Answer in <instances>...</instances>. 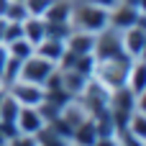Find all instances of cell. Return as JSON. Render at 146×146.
<instances>
[{
    "instance_id": "18",
    "label": "cell",
    "mask_w": 146,
    "mask_h": 146,
    "mask_svg": "<svg viewBox=\"0 0 146 146\" xmlns=\"http://www.w3.org/2000/svg\"><path fill=\"white\" fill-rule=\"evenodd\" d=\"M49 5H51V0H23L26 13L33 15V18H44V13L49 10Z\"/></svg>"
},
{
    "instance_id": "15",
    "label": "cell",
    "mask_w": 146,
    "mask_h": 146,
    "mask_svg": "<svg viewBox=\"0 0 146 146\" xmlns=\"http://www.w3.org/2000/svg\"><path fill=\"white\" fill-rule=\"evenodd\" d=\"M69 13H72V0H51L49 10L44 13L46 23H69Z\"/></svg>"
},
{
    "instance_id": "23",
    "label": "cell",
    "mask_w": 146,
    "mask_h": 146,
    "mask_svg": "<svg viewBox=\"0 0 146 146\" xmlns=\"http://www.w3.org/2000/svg\"><path fill=\"white\" fill-rule=\"evenodd\" d=\"M8 3H10V0H0V18H5V10H8Z\"/></svg>"
},
{
    "instance_id": "19",
    "label": "cell",
    "mask_w": 146,
    "mask_h": 146,
    "mask_svg": "<svg viewBox=\"0 0 146 146\" xmlns=\"http://www.w3.org/2000/svg\"><path fill=\"white\" fill-rule=\"evenodd\" d=\"M8 146H38V139L28 133H15L13 139H8Z\"/></svg>"
},
{
    "instance_id": "5",
    "label": "cell",
    "mask_w": 146,
    "mask_h": 146,
    "mask_svg": "<svg viewBox=\"0 0 146 146\" xmlns=\"http://www.w3.org/2000/svg\"><path fill=\"white\" fill-rule=\"evenodd\" d=\"M121 54H123L121 31H115V28L108 26L100 33H95V49H92L95 59H110V56H121Z\"/></svg>"
},
{
    "instance_id": "22",
    "label": "cell",
    "mask_w": 146,
    "mask_h": 146,
    "mask_svg": "<svg viewBox=\"0 0 146 146\" xmlns=\"http://www.w3.org/2000/svg\"><path fill=\"white\" fill-rule=\"evenodd\" d=\"M121 3H126V5H131V8H139V10H144V3H146V0H121Z\"/></svg>"
},
{
    "instance_id": "6",
    "label": "cell",
    "mask_w": 146,
    "mask_h": 146,
    "mask_svg": "<svg viewBox=\"0 0 146 146\" xmlns=\"http://www.w3.org/2000/svg\"><path fill=\"white\" fill-rule=\"evenodd\" d=\"M121 44H123V54L128 59H144V51H146V28H144V23H136V26L121 31Z\"/></svg>"
},
{
    "instance_id": "16",
    "label": "cell",
    "mask_w": 146,
    "mask_h": 146,
    "mask_svg": "<svg viewBox=\"0 0 146 146\" xmlns=\"http://www.w3.org/2000/svg\"><path fill=\"white\" fill-rule=\"evenodd\" d=\"M5 46H8V54H10L13 59H18V62H23V59H28V56L33 54V44L26 41L23 36L15 38V41H10V44H5Z\"/></svg>"
},
{
    "instance_id": "26",
    "label": "cell",
    "mask_w": 146,
    "mask_h": 146,
    "mask_svg": "<svg viewBox=\"0 0 146 146\" xmlns=\"http://www.w3.org/2000/svg\"><path fill=\"white\" fill-rule=\"evenodd\" d=\"M72 146H74V144H72Z\"/></svg>"
},
{
    "instance_id": "4",
    "label": "cell",
    "mask_w": 146,
    "mask_h": 146,
    "mask_svg": "<svg viewBox=\"0 0 146 146\" xmlns=\"http://www.w3.org/2000/svg\"><path fill=\"white\" fill-rule=\"evenodd\" d=\"M21 108H38L41 103H44V87L41 85H33V82H23V80H15L13 85H8V87H3Z\"/></svg>"
},
{
    "instance_id": "17",
    "label": "cell",
    "mask_w": 146,
    "mask_h": 146,
    "mask_svg": "<svg viewBox=\"0 0 146 146\" xmlns=\"http://www.w3.org/2000/svg\"><path fill=\"white\" fill-rule=\"evenodd\" d=\"M26 18H28V13H26L23 3H21V0H10V3H8V10H5V21H15V23H23Z\"/></svg>"
},
{
    "instance_id": "21",
    "label": "cell",
    "mask_w": 146,
    "mask_h": 146,
    "mask_svg": "<svg viewBox=\"0 0 146 146\" xmlns=\"http://www.w3.org/2000/svg\"><path fill=\"white\" fill-rule=\"evenodd\" d=\"M8 59H10L8 46H5V44H0V74H3V69H5V64H8Z\"/></svg>"
},
{
    "instance_id": "20",
    "label": "cell",
    "mask_w": 146,
    "mask_h": 146,
    "mask_svg": "<svg viewBox=\"0 0 146 146\" xmlns=\"http://www.w3.org/2000/svg\"><path fill=\"white\" fill-rule=\"evenodd\" d=\"M87 3H92V5H98V8H103V10H108V13H110L121 0H87Z\"/></svg>"
},
{
    "instance_id": "24",
    "label": "cell",
    "mask_w": 146,
    "mask_h": 146,
    "mask_svg": "<svg viewBox=\"0 0 146 146\" xmlns=\"http://www.w3.org/2000/svg\"><path fill=\"white\" fill-rule=\"evenodd\" d=\"M0 92H3V82H0Z\"/></svg>"
},
{
    "instance_id": "14",
    "label": "cell",
    "mask_w": 146,
    "mask_h": 146,
    "mask_svg": "<svg viewBox=\"0 0 146 146\" xmlns=\"http://www.w3.org/2000/svg\"><path fill=\"white\" fill-rule=\"evenodd\" d=\"M21 26H23V38L31 41L33 46H36L38 41L46 38V21H44V18H33V15H28Z\"/></svg>"
},
{
    "instance_id": "10",
    "label": "cell",
    "mask_w": 146,
    "mask_h": 146,
    "mask_svg": "<svg viewBox=\"0 0 146 146\" xmlns=\"http://www.w3.org/2000/svg\"><path fill=\"white\" fill-rule=\"evenodd\" d=\"M64 49L74 56H90L95 49V33H85V31H69V36L64 38Z\"/></svg>"
},
{
    "instance_id": "13",
    "label": "cell",
    "mask_w": 146,
    "mask_h": 146,
    "mask_svg": "<svg viewBox=\"0 0 146 146\" xmlns=\"http://www.w3.org/2000/svg\"><path fill=\"white\" fill-rule=\"evenodd\" d=\"M33 54H38V56H44V59L59 64V59L64 56V41H59V38H49V36H46L44 41H38V44L33 46Z\"/></svg>"
},
{
    "instance_id": "11",
    "label": "cell",
    "mask_w": 146,
    "mask_h": 146,
    "mask_svg": "<svg viewBox=\"0 0 146 146\" xmlns=\"http://www.w3.org/2000/svg\"><path fill=\"white\" fill-rule=\"evenodd\" d=\"M126 90L136 98H144L146 92V67L144 59H133L131 62V69H128V77H126Z\"/></svg>"
},
{
    "instance_id": "9",
    "label": "cell",
    "mask_w": 146,
    "mask_h": 146,
    "mask_svg": "<svg viewBox=\"0 0 146 146\" xmlns=\"http://www.w3.org/2000/svg\"><path fill=\"white\" fill-rule=\"evenodd\" d=\"M56 74H59V87H62L69 98H77V95L85 90V85L90 82L87 74H82V72H77V69H67V67H56Z\"/></svg>"
},
{
    "instance_id": "7",
    "label": "cell",
    "mask_w": 146,
    "mask_h": 146,
    "mask_svg": "<svg viewBox=\"0 0 146 146\" xmlns=\"http://www.w3.org/2000/svg\"><path fill=\"white\" fill-rule=\"evenodd\" d=\"M136 23H144V10L139 8H131L126 3H118L110 13H108V26L115 28V31H126Z\"/></svg>"
},
{
    "instance_id": "8",
    "label": "cell",
    "mask_w": 146,
    "mask_h": 146,
    "mask_svg": "<svg viewBox=\"0 0 146 146\" xmlns=\"http://www.w3.org/2000/svg\"><path fill=\"white\" fill-rule=\"evenodd\" d=\"M49 123L44 121L41 110L38 108H21L18 115H15V131L18 133H28V136H36L46 128Z\"/></svg>"
},
{
    "instance_id": "2",
    "label": "cell",
    "mask_w": 146,
    "mask_h": 146,
    "mask_svg": "<svg viewBox=\"0 0 146 146\" xmlns=\"http://www.w3.org/2000/svg\"><path fill=\"white\" fill-rule=\"evenodd\" d=\"M69 26H72V31L100 33L103 28H108V10H103V8H98L87 0H72Z\"/></svg>"
},
{
    "instance_id": "25",
    "label": "cell",
    "mask_w": 146,
    "mask_h": 146,
    "mask_svg": "<svg viewBox=\"0 0 146 146\" xmlns=\"http://www.w3.org/2000/svg\"><path fill=\"white\" fill-rule=\"evenodd\" d=\"M21 3H23V0H21Z\"/></svg>"
},
{
    "instance_id": "1",
    "label": "cell",
    "mask_w": 146,
    "mask_h": 146,
    "mask_svg": "<svg viewBox=\"0 0 146 146\" xmlns=\"http://www.w3.org/2000/svg\"><path fill=\"white\" fill-rule=\"evenodd\" d=\"M131 62H133V59H128L126 54L110 56V59H95L90 80L98 82L100 87H105L108 92H115V90L126 87V77H128Z\"/></svg>"
},
{
    "instance_id": "3",
    "label": "cell",
    "mask_w": 146,
    "mask_h": 146,
    "mask_svg": "<svg viewBox=\"0 0 146 146\" xmlns=\"http://www.w3.org/2000/svg\"><path fill=\"white\" fill-rule=\"evenodd\" d=\"M56 72V64L54 62H49V59H44V56H38V54H31L28 59H23L21 62V74H18V80H23V82H33V85H46V80L51 77Z\"/></svg>"
},
{
    "instance_id": "12",
    "label": "cell",
    "mask_w": 146,
    "mask_h": 146,
    "mask_svg": "<svg viewBox=\"0 0 146 146\" xmlns=\"http://www.w3.org/2000/svg\"><path fill=\"white\" fill-rule=\"evenodd\" d=\"M98 139H100V131H98L95 118L82 121V123L74 128V133H72V144H74V146H92Z\"/></svg>"
}]
</instances>
